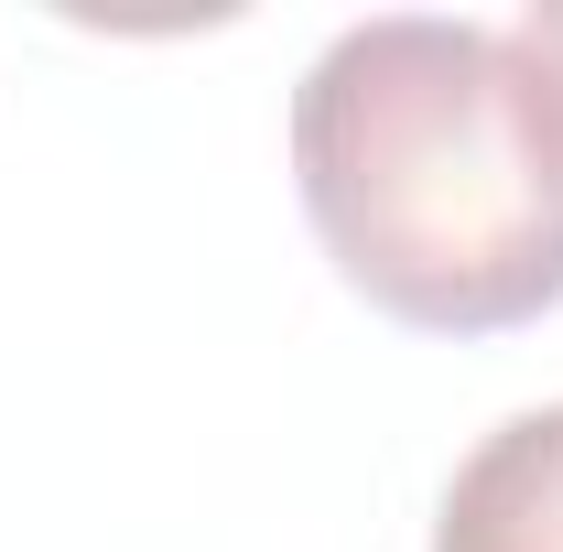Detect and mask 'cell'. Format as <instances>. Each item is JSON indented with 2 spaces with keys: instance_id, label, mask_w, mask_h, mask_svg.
Segmentation results:
<instances>
[{
  "instance_id": "3",
  "label": "cell",
  "mask_w": 563,
  "mask_h": 552,
  "mask_svg": "<svg viewBox=\"0 0 563 552\" xmlns=\"http://www.w3.org/2000/svg\"><path fill=\"white\" fill-rule=\"evenodd\" d=\"M509 44H520V66L542 76V98H553V120H563V0H531L509 22Z\"/></svg>"
},
{
  "instance_id": "2",
  "label": "cell",
  "mask_w": 563,
  "mask_h": 552,
  "mask_svg": "<svg viewBox=\"0 0 563 552\" xmlns=\"http://www.w3.org/2000/svg\"><path fill=\"white\" fill-rule=\"evenodd\" d=\"M433 552H563V401H531L444 477Z\"/></svg>"
},
{
  "instance_id": "1",
  "label": "cell",
  "mask_w": 563,
  "mask_h": 552,
  "mask_svg": "<svg viewBox=\"0 0 563 552\" xmlns=\"http://www.w3.org/2000/svg\"><path fill=\"white\" fill-rule=\"evenodd\" d=\"M325 261L401 325L488 336L563 303V120L509 22L368 11L292 87Z\"/></svg>"
}]
</instances>
